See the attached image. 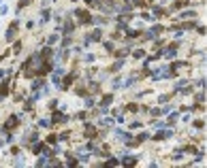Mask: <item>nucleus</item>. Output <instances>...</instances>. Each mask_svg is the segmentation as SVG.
Masks as SVG:
<instances>
[{
  "instance_id": "1",
  "label": "nucleus",
  "mask_w": 207,
  "mask_h": 168,
  "mask_svg": "<svg viewBox=\"0 0 207 168\" xmlns=\"http://www.w3.org/2000/svg\"><path fill=\"white\" fill-rule=\"evenodd\" d=\"M17 123H19V119H17V117H9V121L4 123V128H7V130H11V128H15V126H17Z\"/></svg>"
},
{
  "instance_id": "2",
  "label": "nucleus",
  "mask_w": 207,
  "mask_h": 168,
  "mask_svg": "<svg viewBox=\"0 0 207 168\" xmlns=\"http://www.w3.org/2000/svg\"><path fill=\"white\" fill-rule=\"evenodd\" d=\"M77 15H79V19L83 21V24H90V13H85V11H77Z\"/></svg>"
},
{
  "instance_id": "3",
  "label": "nucleus",
  "mask_w": 207,
  "mask_h": 168,
  "mask_svg": "<svg viewBox=\"0 0 207 168\" xmlns=\"http://www.w3.org/2000/svg\"><path fill=\"white\" fill-rule=\"evenodd\" d=\"M15 28H17V24H11V28H9V32H7V39H9V41L15 36Z\"/></svg>"
}]
</instances>
